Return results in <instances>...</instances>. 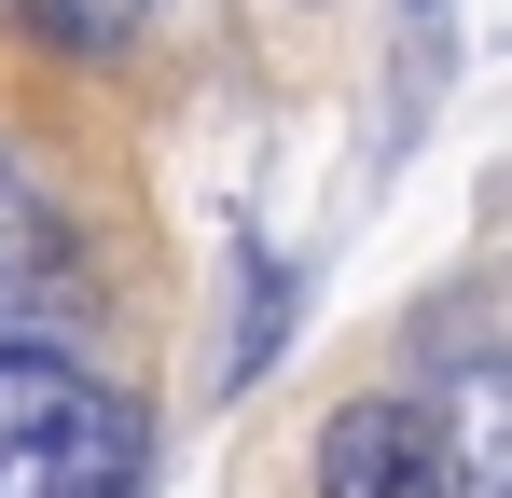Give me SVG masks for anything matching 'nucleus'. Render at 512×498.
Wrapping results in <instances>:
<instances>
[{"instance_id":"obj_3","label":"nucleus","mask_w":512,"mask_h":498,"mask_svg":"<svg viewBox=\"0 0 512 498\" xmlns=\"http://www.w3.org/2000/svg\"><path fill=\"white\" fill-rule=\"evenodd\" d=\"M56 291H70V222H56V194L28 166L0 153V360H14V332L42 319Z\"/></svg>"},{"instance_id":"obj_1","label":"nucleus","mask_w":512,"mask_h":498,"mask_svg":"<svg viewBox=\"0 0 512 498\" xmlns=\"http://www.w3.org/2000/svg\"><path fill=\"white\" fill-rule=\"evenodd\" d=\"M139 485H153V415L56 346H14L0 360V498H139Z\"/></svg>"},{"instance_id":"obj_4","label":"nucleus","mask_w":512,"mask_h":498,"mask_svg":"<svg viewBox=\"0 0 512 498\" xmlns=\"http://www.w3.org/2000/svg\"><path fill=\"white\" fill-rule=\"evenodd\" d=\"M443 443H457V498H512V360H471L457 374Z\"/></svg>"},{"instance_id":"obj_5","label":"nucleus","mask_w":512,"mask_h":498,"mask_svg":"<svg viewBox=\"0 0 512 498\" xmlns=\"http://www.w3.org/2000/svg\"><path fill=\"white\" fill-rule=\"evenodd\" d=\"M42 42H70V56H125L139 42V0H14Z\"/></svg>"},{"instance_id":"obj_2","label":"nucleus","mask_w":512,"mask_h":498,"mask_svg":"<svg viewBox=\"0 0 512 498\" xmlns=\"http://www.w3.org/2000/svg\"><path fill=\"white\" fill-rule=\"evenodd\" d=\"M319 498H457V443L416 402H346L319 429Z\"/></svg>"}]
</instances>
